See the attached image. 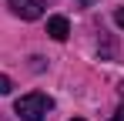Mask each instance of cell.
Wrapping results in <instances>:
<instances>
[{
  "label": "cell",
  "mask_w": 124,
  "mask_h": 121,
  "mask_svg": "<svg viewBox=\"0 0 124 121\" xmlns=\"http://www.w3.org/2000/svg\"><path fill=\"white\" fill-rule=\"evenodd\" d=\"M111 121H124V108H117V111L111 114Z\"/></svg>",
  "instance_id": "obj_6"
},
{
  "label": "cell",
  "mask_w": 124,
  "mask_h": 121,
  "mask_svg": "<svg viewBox=\"0 0 124 121\" xmlns=\"http://www.w3.org/2000/svg\"><path fill=\"white\" fill-rule=\"evenodd\" d=\"M114 24H117V27L124 30V7H121V10H114Z\"/></svg>",
  "instance_id": "obj_5"
},
{
  "label": "cell",
  "mask_w": 124,
  "mask_h": 121,
  "mask_svg": "<svg viewBox=\"0 0 124 121\" xmlns=\"http://www.w3.org/2000/svg\"><path fill=\"white\" fill-rule=\"evenodd\" d=\"M14 111L20 114V121H47V114L54 111V101L47 98L44 91H30V94L17 98Z\"/></svg>",
  "instance_id": "obj_1"
},
{
  "label": "cell",
  "mask_w": 124,
  "mask_h": 121,
  "mask_svg": "<svg viewBox=\"0 0 124 121\" xmlns=\"http://www.w3.org/2000/svg\"><path fill=\"white\" fill-rule=\"evenodd\" d=\"M47 34L54 40H67L70 37V24H67V17H50L47 20Z\"/></svg>",
  "instance_id": "obj_3"
},
{
  "label": "cell",
  "mask_w": 124,
  "mask_h": 121,
  "mask_svg": "<svg viewBox=\"0 0 124 121\" xmlns=\"http://www.w3.org/2000/svg\"><path fill=\"white\" fill-rule=\"evenodd\" d=\"M117 94H121V98H124V84H121V87H117Z\"/></svg>",
  "instance_id": "obj_7"
},
{
  "label": "cell",
  "mask_w": 124,
  "mask_h": 121,
  "mask_svg": "<svg viewBox=\"0 0 124 121\" xmlns=\"http://www.w3.org/2000/svg\"><path fill=\"white\" fill-rule=\"evenodd\" d=\"M81 3H94V0H81Z\"/></svg>",
  "instance_id": "obj_8"
},
{
  "label": "cell",
  "mask_w": 124,
  "mask_h": 121,
  "mask_svg": "<svg viewBox=\"0 0 124 121\" xmlns=\"http://www.w3.org/2000/svg\"><path fill=\"white\" fill-rule=\"evenodd\" d=\"M74 121H84V118H74Z\"/></svg>",
  "instance_id": "obj_9"
},
{
  "label": "cell",
  "mask_w": 124,
  "mask_h": 121,
  "mask_svg": "<svg viewBox=\"0 0 124 121\" xmlns=\"http://www.w3.org/2000/svg\"><path fill=\"white\" fill-rule=\"evenodd\" d=\"M7 3H10V10H14L20 20H37V17H44V0H7Z\"/></svg>",
  "instance_id": "obj_2"
},
{
  "label": "cell",
  "mask_w": 124,
  "mask_h": 121,
  "mask_svg": "<svg viewBox=\"0 0 124 121\" xmlns=\"http://www.w3.org/2000/svg\"><path fill=\"white\" fill-rule=\"evenodd\" d=\"M10 87H14L10 78H7V74H0V94H10Z\"/></svg>",
  "instance_id": "obj_4"
}]
</instances>
